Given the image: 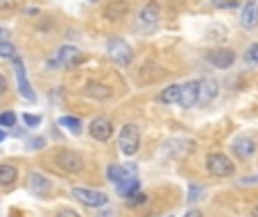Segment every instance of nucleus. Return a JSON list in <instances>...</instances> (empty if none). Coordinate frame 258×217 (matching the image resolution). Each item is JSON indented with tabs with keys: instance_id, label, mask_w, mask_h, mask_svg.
Returning <instances> with one entry per match:
<instances>
[{
	"instance_id": "1",
	"label": "nucleus",
	"mask_w": 258,
	"mask_h": 217,
	"mask_svg": "<svg viewBox=\"0 0 258 217\" xmlns=\"http://www.w3.org/2000/svg\"><path fill=\"white\" fill-rule=\"evenodd\" d=\"M206 168H209V172L213 174V177H231V174L236 172V165H233L231 159H229L227 154H222V152H213V154L206 156Z\"/></svg>"
},
{
	"instance_id": "2",
	"label": "nucleus",
	"mask_w": 258,
	"mask_h": 217,
	"mask_svg": "<svg viewBox=\"0 0 258 217\" xmlns=\"http://www.w3.org/2000/svg\"><path fill=\"white\" fill-rule=\"evenodd\" d=\"M138 142H141V131H138L136 124H125L120 129V136H118V145L120 152L125 156H134L138 152Z\"/></svg>"
},
{
	"instance_id": "3",
	"label": "nucleus",
	"mask_w": 258,
	"mask_h": 217,
	"mask_svg": "<svg viewBox=\"0 0 258 217\" xmlns=\"http://www.w3.org/2000/svg\"><path fill=\"white\" fill-rule=\"evenodd\" d=\"M54 163H57L63 172H71V174L82 172V168H84V159L73 150H59L57 154H54Z\"/></svg>"
},
{
	"instance_id": "4",
	"label": "nucleus",
	"mask_w": 258,
	"mask_h": 217,
	"mask_svg": "<svg viewBox=\"0 0 258 217\" xmlns=\"http://www.w3.org/2000/svg\"><path fill=\"white\" fill-rule=\"evenodd\" d=\"M71 195L75 197L77 201H82L84 206H89V208H100V206L107 204V195H104V192L89 190V188H73Z\"/></svg>"
},
{
	"instance_id": "5",
	"label": "nucleus",
	"mask_w": 258,
	"mask_h": 217,
	"mask_svg": "<svg viewBox=\"0 0 258 217\" xmlns=\"http://www.w3.org/2000/svg\"><path fill=\"white\" fill-rule=\"evenodd\" d=\"M14 70H16V82H18V93L27 100V102H36V93L32 91V84L27 82V75H25V66H23L21 57H14Z\"/></svg>"
},
{
	"instance_id": "6",
	"label": "nucleus",
	"mask_w": 258,
	"mask_h": 217,
	"mask_svg": "<svg viewBox=\"0 0 258 217\" xmlns=\"http://www.w3.org/2000/svg\"><path fill=\"white\" fill-rule=\"evenodd\" d=\"M107 50H109L111 59L118 63V66H129V63H132V59H134L132 48H129L122 39H111V41H109V48Z\"/></svg>"
},
{
	"instance_id": "7",
	"label": "nucleus",
	"mask_w": 258,
	"mask_h": 217,
	"mask_svg": "<svg viewBox=\"0 0 258 217\" xmlns=\"http://www.w3.org/2000/svg\"><path fill=\"white\" fill-rule=\"evenodd\" d=\"M138 186H141V183H138V179H136V165L134 163L125 165V177L116 183V190L120 192L122 197H132L138 192Z\"/></svg>"
},
{
	"instance_id": "8",
	"label": "nucleus",
	"mask_w": 258,
	"mask_h": 217,
	"mask_svg": "<svg viewBox=\"0 0 258 217\" xmlns=\"http://www.w3.org/2000/svg\"><path fill=\"white\" fill-rule=\"evenodd\" d=\"M82 59V52L77 48H73V45H63V48L57 50V54H54V59L50 61V66H63V68H71L75 66L77 61Z\"/></svg>"
},
{
	"instance_id": "9",
	"label": "nucleus",
	"mask_w": 258,
	"mask_h": 217,
	"mask_svg": "<svg viewBox=\"0 0 258 217\" xmlns=\"http://www.w3.org/2000/svg\"><path fill=\"white\" fill-rule=\"evenodd\" d=\"M206 61L213 63L215 68H229L233 61H236V52H233V50H227V48L211 50V52L206 54Z\"/></svg>"
},
{
	"instance_id": "10",
	"label": "nucleus",
	"mask_w": 258,
	"mask_h": 217,
	"mask_svg": "<svg viewBox=\"0 0 258 217\" xmlns=\"http://www.w3.org/2000/svg\"><path fill=\"white\" fill-rule=\"evenodd\" d=\"M89 131H91V136H93L95 140L107 142L109 138H111V133H113V124L109 122L107 118H95L93 122H91Z\"/></svg>"
},
{
	"instance_id": "11",
	"label": "nucleus",
	"mask_w": 258,
	"mask_h": 217,
	"mask_svg": "<svg viewBox=\"0 0 258 217\" xmlns=\"http://www.w3.org/2000/svg\"><path fill=\"white\" fill-rule=\"evenodd\" d=\"M27 188H30V192L32 195H36V197H45L50 192V181L43 177L41 172H30L27 174Z\"/></svg>"
},
{
	"instance_id": "12",
	"label": "nucleus",
	"mask_w": 258,
	"mask_h": 217,
	"mask_svg": "<svg viewBox=\"0 0 258 217\" xmlns=\"http://www.w3.org/2000/svg\"><path fill=\"white\" fill-rule=\"evenodd\" d=\"M200 100V82H188L186 86H181V95H179V104L183 109H190Z\"/></svg>"
},
{
	"instance_id": "13",
	"label": "nucleus",
	"mask_w": 258,
	"mask_h": 217,
	"mask_svg": "<svg viewBox=\"0 0 258 217\" xmlns=\"http://www.w3.org/2000/svg\"><path fill=\"white\" fill-rule=\"evenodd\" d=\"M240 25L245 27V30H254L258 25V0H249V3L242 7Z\"/></svg>"
},
{
	"instance_id": "14",
	"label": "nucleus",
	"mask_w": 258,
	"mask_h": 217,
	"mask_svg": "<svg viewBox=\"0 0 258 217\" xmlns=\"http://www.w3.org/2000/svg\"><path fill=\"white\" fill-rule=\"evenodd\" d=\"M129 12V3L127 0H111V3L104 7V18L107 21H120L125 18Z\"/></svg>"
},
{
	"instance_id": "15",
	"label": "nucleus",
	"mask_w": 258,
	"mask_h": 217,
	"mask_svg": "<svg viewBox=\"0 0 258 217\" xmlns=\"http://www.w3.org/2000/svg\"><path fill=\"white\" fill-rule=\"evenodd\" d=\"M18 181V168L12 163H0V188H12Z\"/></svg>"
},
{
	"instance_id": "16",
	"label": "nucleus",
	"mask_w": 258,
	"mask_h": 217,
	"mask_svg": "<svg viewBox=\"0 0 258 217\" xmlns=\"http://www.w3.org/2000/svg\"><path fill=\"white\" fill-rule=\"evenodd\" d=\"M215 95H218V82H215V80L200 82V100H197V102L209 104L211 100H215Z\"/></svg>"
},
{
	"instance_id": "17",
	"label": "nucleus",
	"mask_w": 258,
	"mask_h": 217,
	"mask_svg": "<svg viewBox=\"0 0 258 217\" xmlns=\"http://www.w3.org/2000/svg\"><path fill=\"white\" fill-rule=\"evenodd\" d=\"M233 152L238 154V159H249L256 152V142L251 140V138H238V140L233 142Z\"/></svg>"
},
{
	"instance_id": "18",
	"label": "nucleus",
	"mask_w": 258,
	"mask_h": 217,
	"mask_svg": "<svg viewBox=\"0 0 258 217\" xmlns=\"http://www.w3.org/2000/svg\"><path fill=\"white\" fill-rule=\"evenodd\" d=\"M156 21H159V5L152 0V3H147L145 7H143V12H141V23H143V25H154Z\"/></svg>"
},
{
	"instance_id": "19",
	"label": "nucleus",
	"mask_w": 258,
	"mask_h": 217,
	"mask_svg": "<svg viewBox=\"0 0 258 217\" xmlns=\"http://www.w3.org/2000/svg\"><path fill=\"white\" fill-rule=\"evenodd\" d=\"M84 93L91 95V98L104 100V98H109V95H111V89H109V86H104V84H98V82H91V84H86Z\"/></svg>"
},
{
	"instance_id": "20",
	"label": "nucleus",
	"mask_w": 258,
	"mask_h": 217,
	"mask_svg": "<svg viewBox=\"0 0 258 217\" xmlns=\"http://www.w3.org/2000/svg\"><path fill=\"white\" fill-rule=\"evenodd\" d=\"M59 124H61V127H66L68 131L71 133H82V120L80 118H73V115H61V118H59Z\"/></svg>"
},
{
	"instance_id": "21",
	"label": "nucleus",
	"mask_w": 258,
	"mask_h": 217,
	"mask_svg": "<svg viewBox=\"0 0 258 217\" xmlns=\"http://www.w3.org/2000/svg\"><path fill=\"white\" fill-rule=\"evenodd\" d=\"M179 95H181V86H177V84H172V86H168V89L161 93V102H165V104H174V102H179Z\"/></svg>"
},
{
	"instance_id": "22",
	"label": "nucleus",
	"mask_w": 258,
	"mask_h": 217,
	"mask_svg": "<svg viewBox=\"0 0 258 217\" xmlns=\"http://www.w3.org/2000/svg\"><path fill=\"white\" fill-rule=\"evenodd\" d=\"M0 57L3 59H14L16 57V48H14V43H9L7 39L0 41Z\"/></svg>"
},
{
	"instance_id": "23",
	"label": "nucleus",
	"mask_w": 258,
	"mask_h": 217,
	"mask_svg": "<svg viewBox=\"0 0 258 217\" xmlns=\"http://www.w3.org/2000/svg\"><path fill=\"white\" fill-rule=\"evenodd\" d=\"M107 174H109V181L118 183L122 177H125V168H120V165H111V168L107 170Z\"/></svg>"
},
{
	"instance_id": "24",
	"label": "nucleus",
	"mask_w": 258,
	"mask_h": 217,
	"mask_svg": "<svg viewBox=\"0 0 258 217\" xmlns=\"http://www.w3.org/2000/svg\"><path fill=\"white\" fill-rule=\"evenodd\" d=\"M14 124H16V113H12V111L0 113V127H14Z\"/></svg>"
},
{
	"instance_id": "25",
	"label": "nucleus",
	"mask_w": 258,
	"mask_h": 217,
	"mask_svg": "<svg viewBox=\"0 0 258 217\" xmlns=\"http://www.w3.org/2000/svg\"><path fill=\"white\" fill-rule=\"evenodd\" d=\"M23 122H25V127H39V124H41V115L25 113V115H23Z\"/></svg>"
},
{
	"instance_id": "26",
	"label": "nucleus",
	"mask_w": 258,
	"mask_h": 217,
	"mask_svg": "<svg viewBox=\"0 0 258 217\" xmlns=\"http://www.w3.org/2000/svg\"><path fill=\"white\" fill-rule=\"evenodd\" d=\"M147 201V195H143V192H136V195H132L127 199V206H143Z\"/></svg>"
},
{
	"instance_id": "27",
	"label": "nucleus",
	"mask_w": 258,
	"mask_h": 217,
	"mask_svg": "<svg viewBox=\"0 0 258 217\" xmlns=\"http://www.w3.org/2000/svg\"><path fill=\"white\" fill-rule=\"evenodd\" d=\"M211 5L218 7V9H231V7L238 5V0H211Z\"/></svg>"
},
{
	"instance_id": "28",
	"label": "nucleus",
	"mask_w": 258,
	"mask_h": 217,
	"mask_svg": "<svg viewBox=\"0 0 258 217\" xmlns=\"http://www.w3.org/2000/svg\"><path fill=\"white\" fill-rule=\"evenodd\" d=\"M18 7V0H0V12H12Z\"/></svg>"
},
{
	"instance_id": "29",
	"label": "nucleus",
	"mask_w": 258,
	"mask_h": 217,
	"mask_svg": "<svg viewBox=\"0 0 258 217\" xmlns=\"http://www.w3.org/2000/svg\"><path fill=\"white\" fill-rule=\"evenodd\" d=\"M247 61H251V63H258V43L249 45V50H247Z\"/></svg>"
},
{
	"instance_id": "30",
	"label": "nucleus",
	"mask_w": 258,
	"mask_h": 217,
	"mask_svg": "<svg viewBox=\"0 0 258 217\" xmlns=\"http://www.w3.org/2000/svg\"><path fill=\"white\" fill-rule=\"evenodd\" d=\"M54 217H82V215H80V213H75L73 208H61Z\"/></svg>"
},
{
	"instance_id": "31",
	"label": "nucleus",
	"mask_w": 258,
	"mask_h": 217,
	"mask_svg": "<svg viewBox=\"0 0 258 217\" xmlns=\"http://www.w3.org/2000/svg\"><path fill=\"white\" fill-rule=\"evenodd\" d=\"M7 91H9V82H7V77L0 75V95H5Z\"/></svg>"
},
{
	"instance_id": "32",
	"label": "nucleus",
	"mask_w": 258,
	"mask_h": 217,
	"mask_svg": "<svg viewBox=\"0 0 258 217\" xmlns=\"http://www.w3.org/2000/svg\"><path fill=\"white\" fill-rule=\"evenodd\" d=\"M200 195H202V188H195V186H192L190 190H188V197H190L192 201H195V199H197V197H200Z\"/></svg>"
},
{
	"instance_id": "33",
	"label": "nucleus",
	"mask_w": 258,
	"mask_h": 217,
	"mask_svg": "<svg viewBox=\"0 0 258 217\" xmlns=\"http://www.w3.org/2000/svg\"><path fill=\"white\" fill-rule=\"evenodd\" d=\"M30 147L32 150H41V147H43V138H34V140H30Z\"/></svg>"
},
{
	"instance_id": "34",
	"label": "nucleus",
	"mask_w": 258,
	"mask_h": 217,
	"mask_svg": "<svg viewBox=\"0 0 258 217\" xmlns=\"http://www.w3.org/2000/svg\"><path fill=\"white\" fill-rule=\"evenodd\" d=\"M183 217H202V213H200V210H188Z\"/></svg>"
},
{
	"instance_id": "35",
	"label": "nucleus",
	"mask_w": 258,
	"mask_h": 217,
	"mask_svg": "<svg viewBox=\"0 0 258 217\" xmlns=\"http://www.w3.org/2000/svg\"><path fill=\"white\" fill-rule=\"evenodd\" d=\"M5 138H7V133H5V131H3V129H0V142H3V140H5Z\"/></svg>"
},
{
	"instance_id": "36",
	"label": "nucleus",
	"mask_w": 258,
	"mask_h": 217,
	"mask_svg": "<svg viewBox=\"0 0 258 217\" xmlns=\"http://www.w3.org/2000/svg\"><path fill=\"white\" fill-rule=\"evenodd\" d=\"M168 217H174V215H168Z\"/></svg>"
},
{
	"instance_id": "37",
	"label": "nucleus",
	"mask_w": 258,
	"mask_h": 217,
	"mask_svg": "<svg viewBox=\"0 0 258 217\" xmlns=\"http://www.w3.org/2000/svg\"><path fill=\"white\" fill-rule=\"evenodd\" d=\"M91 3H93V0H91Z\"/></svg>"
}]
</instances>
